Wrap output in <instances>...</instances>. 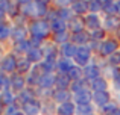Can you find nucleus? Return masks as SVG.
<instances>
[{
	"label": "nucleus",
	"mask_w": 120,
	"mask_h": 115,
	"mask_svg": "<svg viewBox=\"0 0 120 115\" xmlns=\"http://www.w3.org/2000/svg\"><path fill=\"white\" fill-rule=\"evenodd\" d=\"M29 30L32 33V36H38V38H44L50 33L52 27L50 23H47L46 20H41V18H35V20L30 21L29 24Z\"/></svg>",
	"instance_id": "nucleus-1"
},
{
	"label": "nucleus",
	"mask_w": 120,
	"mask_h": 115,
	"mask_svg": "<svg viewBox=\"0 0 120 115\" xmlns=\"http://www.w3.org/2000/svg\"><path fill=\"white\" fill-rule=\"evenodd\" d=\"M119 49V42L117 39H105V41L102 42V44L99 45V53L102 55V56H111L112 53H116Z\"/></svg>",
	"instance_id": "nucleus-2"
},
{
	"label": "nucleus",
	"mask_w": 120,
	"mask_h": 115,
	"mask_svg": "<svg viewBox=\"0 0 120 115\" xmlns=\"http://www.w3.org/2000/svg\"><path fill=\"white\" fill-rule=\"evenodd\" d=\"M90 56H91V50L88 47H85V45H81V47H78L76 50V55H75V61H76L78 65H85L87 67L88 65V61H90Z\"/></svg>",
	"instance_id": "nucleus-3"
},
{
	"label": "nucleus",
	"mask_w": 120,
	"mask_h": 115,
	"mask_svg": "<svg viewBox=\"0 0 120 115\" xmlns=\"http://www.w3.org/2000/svg\"><path fill=\"white\" fill-rule=\"evenodd\" d=\"M17 62L18 59H15L14 55H6L0 62V68H2V71H6V73H14L17 70Z\"/></svg>",
	"instance_id": "nucleus-4"
},
{
	"label": "nucleus",
	"mask_w": 120,
	"mask_h": 115,
	"mask_svg": "<svg viewBox=\"0 0 120 115\" xmlns=\"http://www.w3.org/2000/svg\"><path fill=\"white\" fill-rule=\"evenodd\" d=\"M21 108H23L24 115H38V112L41 111V103L34 98V100L26 101L24 105H21Z\"/></svg>",
	"instance_id": "nucleus-5"
},
{
	"label": "nucleus",
	"mask_w": 120,
	"mask_h": 115,
	"mask_svg": "<svg viewBox=\"0 0 120 115\" xmlns=\"http://www.w3.org/2000/svg\"><path fill=\"white\" fill-rule=\"evenodd\" d=\"M67 27L71 30L73 33H79L84 32V27H85V20L81 17H73L70 21H67Z\"/></svg>",
	"instance_id": "nucleus-6"
},
{
	"label": "nucleus",
	"mask_w": 120,
	"mask_h": 115,
	"mask_svg": "<svg viewBox=\"0 0 120 115\" xmlns=\"http://www.w3.org/2000/svg\"><path fill=\"white\" fill-rule=\"evenodd\" d=\"M93 100L94 103L97 105V106H105V105L109 103V100H111V95H109L108 91H97L93 94Z\"/></svg>",
	"instance_id": "nucleus-7"
},
{
	"label": "nucleus",
	"mask_w": 120,
	"mask_h": 115,
	"mask_svg": "<svg viewBox=\"0 0 120 115\" xmlns=\"http://www.w3.org/2000/svg\"><path fill=\"white\" fill-rule=\"evenodd\" d=\"M99 74H100V70H99V67H97V65L88 64L87 67L84 68V76H85V79L91 80V82H93L94 79H97V77H99Z\"/></svg>",
	"instance_id": "nucleus-8"
},
{
	"label": "nucleus",
	"mask_w": 120,
	"mask_h": 115,
	"mask_svg": "<svg viewBox=\"0 0 120 115\" xmlns=\"http://www.w3.org/2000/svg\"><path fill=\"white\" fill-rule=\"evenodd\" d=\"M75 65L71 64V61L68 58H61L58 62H56V68H58L59 74H68V71L73 68Z\"/></svg>",
	"instance_id": "nucleus-9"
},
{
	"label": "nucleus",
	"mask_w": 120,
	"mask_h": 115,
	"mask_svg": "<svg viewBox=\"0 0 120 115\" xmlns=\"http://www.w3.org/2000/svg\"><path fill=\"white\" fill-rule=\"evenodd\" d=\"M75 97V101L79 105H90V101L93 100V94L90 91H82V92H78V94H73Z\"/></svg>",
	"instance_id": "nucleus-10"
},
{
	"label": "nucleus",
	"mask_w": 120,
	"mask_h": 115,
	"mask_svg": "<svg viewBox=\"0 0 120 115\" xmlns=\"http://www.w3.org/2000/svg\"><path fill=\"white\" fill-rule=\"evenodd\" d=\"M24 85H26V79H23L21 74H14L11 77V86L14 91H23L24 89Z\"/></svg>",
	"instance_id": "nucleus-11"
},
{
	"label": "nucleus",
	"mask_w": 120,
	"mask_h": 115,
	"mask_svg": "<svg viewBox=\"0 0 120 115\" xmlns=\"http://www.w3.org/2000/svg\"><path fill=\"white\" fill-rule=\"evenodd\" d=\"M56 83V76H53L52 73H44L40 77V86L43 88H50Z\"/></svg>",
	"instance_id": "nucleus-12"
},
{
	"label": "nucleus",
	"mask_w": 120,
	"mask_h": 115,
	"mask_svg": "<svg viewBox=\"0 0 120 115\" xmlns=\"http://www.w3.org/2000/svg\"><path fill=\"white\" fill-rule=\"evenodd\" d=\"M84 20H85V26H87L90 30H96V29H99V26H100V18L97 17L96 14H90V15H87Z\"/></svg>",
	"instance_id": "nucleus-13"
},
{
	"label": "nucleus",
	"mask_w": 120,
	"mask_h": 115,
	"mask_svg": "<svg viewBox=\"0 0 120 115\" xmlns=\"http://www.w3.org/2000/svg\"><path fill=\"white\" fill-rule=\"evenodd\" d=\"M56 112H58V115H73L76 112V108H75V105L71 101H67V103L59 105Z\"/></svg>",
	"instance_id": "nucleus-14"
},
{
	"label": "nucleus",
	"mask_w": 120,
	"mask_h": 115,
	"mask_svg": "<svg viewBox=\"0 0 120 115\" xmlns=\"http://www.w3.org/2000/svg\"><path fill=\"white\" fill-rule=\"evenodd\" d=\"M71 11L79 15L85 14L88 11V2H85V0H75L73 5H71Z\"/></svg>",
	"instance_id": "nucleus-15"
},
{
	"label": "nucleus",
	"mask_w": 120,
	"mask_h": 115,
	"mask_svg": "<svg viewBox=\"0 0 120 115\" xmlns=\"http://www.w3.org/2000/svg\"><path fill=\"white\" fill-rule=\"evenodd\" d=\"M11 36L15 42L24 41V39H26V29H24L23 26H15L11 32Z\"/></svg>",
	"instance_id": "nucleus-16"
},
{
	"label": "nucleus",
	"mask_w": 120,
	"mask_h": 115,
	"mask_svg": "<svg viewBox=\"0 0 120 115\" xmlns=\"http://www.w3.org/2000/svg\"><path fill=\"white\" fill-rule=\"evenodd\" d=\"M26 58H27V61H30V62H40L41 59L44 58V55H43V50H41V49L32 47L26 53Z\"/></svg>",
	"instance_id": "nucleus-17"
},
{
	"label": "nucleus",
	"mask_w": 120,
	"mask_h": 115,
	"mask_svg": "<svg viewBox=\"0 0 120 115\" xmlns=\"http://www.w3.org/2000/svg\"><path fill=\"white\" fill-rule=\"evenodd\" d=\"M70 89L73 91V94H78V92H82V91H88V83L85 79L76 80V82H71Z\"/></svg>",
	"instance_id": "nucleus-18"
},
{
	"label": "nucleus",
	"mask_w": 120,
	"mask_h": 115,
	"mask_svg": "<svg viewBox=\"0 0 120 115\" xmlns=\"http://www.w3.org/2000/svg\"><path fill=\"white\" fill-rule=\"evenodd\" d=\"M50 27H52V30L55 33L65 32V29H67V23H65V20H62V18H56V20L50 21Z\"/></svg>",
	"instance_id": "nucleus-19"
},
{
	"label": "nucleus",
	"mask_w": 120,
	"mask_h": 115,
	"mask_svg": "<svg viewBox=\"0 0 120 115\" xmlns=\"http://www.w3.org/2000/svg\"><path fill=\"white\" fill-rule=\"evenodd\" d=\"M55 85L58 86V89H65L67 86L71 85V79L68 77V74H58Z\"/></svg>",
	"instance_id": "nucleus-20"
},
{
	"label": "nucleus",
	"mask_w": 120,
	"mask_h": 115,
	"mask_svg": "<svg viewBox=\"0 0 120 115\" xmlns=\"http://www.w3.org/2000/svg\"><path fill=\"white\" fill-rule=\"evenodd\" d=\"M53 98H55L58 103H67L68 98H70V92L67 91V89H56L55 92H53Z\"/></svg>",
	"instance_id": "nucleus-21"
},
{
	"label": "nucleus",
	"mask_w": 120,
	"mask_h": 115,
	"mask_svg": "<svg viewBox=\"0 0 120 115\" xmlns=\"http://www.w3.org/2000/svg\"><path fill=\"white\" fill-rule=\"evenodd\" d=\"M76 50H78V47L75 45V42H65V44H62V49H61V52H62V55H64V58H70V56L75 58V55H76Z\"/></svg>",
	"instance_id": "nucleus-22"
},
{
	"label": "nucleus",
	"mask_w": 120,
	"mask_h": 115,
	"mask_svg": "<svg viewBox=\"0 0 120 115\" xmlns=\"http://www.w3.org/2000/svg\"><path fill=\"white\" fill-rule=\"evenodd\" d=\"M91 88L94 89V92L106 91V88H108V82H106L103 77H97V79H94L93 82H91Z\"/></svg>",
	"instance_id": "nucleus-23"
},
{
	"label": "nucleus",
	"mask_w": 120,
	"mask_h": 115,
	"mask_svg": "<svg viewBox=\"0 0 120 115\" xmlns=\"http://www.w3.org/2000/svg\"><path fill=\"white\" fill-rule=\"evenodd\" d=\"M32 49V45H30V42L29 41H20V42H15L14 44V50L15 52H18V53H27V52Z\"/></svg>",
	"instance_id": "nucleus-24"
},
{
	"label": "nucleus",
	"mask_w": 120,
	"mask_h": 115,
	"mask_svg": "<svg viewBox=\"0 0 120 115\" xmlns=\"http://www.w3.org/2000/svg\"><path fill=\"white\" fill-rule=\"evenodd\" d=\"M0 101H2L3 105H6V106L14 103V94H12V91L5 89V91L0 92Z\"/></svg>",
	"instance_id": "nucleus-25"
},
{
	"label": "nucleus",
	"mask_w": 120,
	"mask_h": 115,
	"mask_svg": "<svg viewBox=\"0 0 120 115\" xmlns=\"http://www.w3.org/2000/svg\"><path fill=\"white\" fill-rule=\"evenodd\" d=\"M68 77H70L73 82L82 80V77H84V70H82L81 67H73L70 71H68Z\"/></svg>",
	"instance_id": "nucleus-26"
},
{
	"label": "nucleus",
	"mask_w": 120,
	"mask_h": 115,
	"mask_svg": "<svg viewBox=\"0 0 120 115\" xmlns=\"http://www.w3.org/2000/svg\"><path fill=\"white\" fill-rule=\"evenodd\" d=\"M88 39H90V33H87V32L73 33V36H71V41H73L75 44H84V42L88 41Z\"/></svg>",
	"instance_id": "nucleus-27"
},
{
	"label": "nucleus",
	"mask_w": 120,
	"mask_h": 115,
	"mask_svg": "<svg viewBox=\"0 0 120 115\" xmlns=\"http://www.w3.org/2000/svg\"><path fill=\"white\" fill-rule=\"evenodd\" d=\"M29 68H30V61H27V58L18 59V62H17V71H18V74L29 71Z\"/></svg>",
	"instance_id": "nucleus-28"
},
{
	"label": "nucleus",
	"mask_w": 120,
	"mask_h": 115,
	"mask_svg": "<svg viewBox=\"0 0 120 115\" xmlns=\"http://www.w3.org/2000/svg\"><path fill=\"white\" fill-rule=\"evenodd\" d=\"M119 26H120V18H117L116 15H108L106 17V20H105V27L106 29H119Z\"/></svg>",
	"instance_id": "nucleus-29"
},
{
	"label": "nucleus",
	"mask_w": 120,
	"mask_h": 115,
	"mask_svg": "<svg viewBox=\"0 0 120 115\" xmlns=\"http://www.w3.org/2000/svg\"><path fill=\"white\" fill-rule=\"evenodd\" d=\"M55 67H56V61L52 59V58H46L43 62H41V68H43L46 73H50Z\"/></svg>",
	"instance_id": "nucleus-30"
},
{
	"label": "nucleus",
	"mask_w": 120,
	"mask_h": 115,
	"mask_svg": "<svg viewBox=\"0 0 120 115\" xmlns=\"http://www.w3.org/2000/svg\"><path fill=\"white\" fill-rule=\"evenodd\" d=\"M103 3V11L106 14H114L117 12V6H116V2L114 0H102Z\"/></svg>",
	"instance_id": "nucleus-31"
},
{
	"label": "nucleus",
	"mask_w": 120,
	"mask_h": 115,
	"mask_svg": "<svg viewBox=\"0 0 120 115\" xmlns=\"http://www.w3.org/2000/svg\"><path fill=\"white\" fill-rule=\"evenodd\" d=\"M100 9H103L102 0H88V11H91L93 14L99 12Z\"/></svg>",
	"instance_id": "nucleus-32"
},
{
	"label": "nucleus",
	"mask_w": 120,
	"mask_h": 115,
	"mask_svg": "<svg viewBox=\"0 0 120 115\" xmlns=\"http://www.w3.org/2000/svg\"><path fill=\"white\" fill-rule=\"evenodd\" d=\"M18 98H20V101L23 105L26 103V101L34 100V92H32V89H23V91L20 92V95H18Z\"/></svg>",
	"instance_id": "nucleus-33"
},
{
	"label": "nucleus",
	"mask_w": 120,
	"mask_h": 115,
	"mask_svg": "<svg viewBox=\"0 0 120 115\" xmlns=\"http://www.w3.org/2000/svg\"><path fill=\"white\" fill-rule=\"evenodd\" d=\"M47 14V5L44 3H40V2H35V17H43V15Z\"/></svg>",
	"instance_id": "nucleus-34"
},
{
	"label": "nucleus",
	"mask_w": 120,
	"mask_h": 115,
	"mask_svg": "<svg viewBox=\"0 0 120 115\" xmlns=\"http://www.w3.org/2000/svg\"><path fill=\"white\" fill-rule=\"evenodd\" d=\"M91 112H93L91 105H79V106H76L78 115H91Z\"/></svg>",
	"instance_id": "nucleus-35"
},
{
	"label": "nucleus",
	"mask_w": 120,
	"mask_h": 115,
	"mask_svg": "<svg viewBox=\"0 0 120 115\" xmlns=\"http://www.w3.org/2000/svg\"><path fill=\"white\" fill-rule=\"evenodd\" d=\"M43 55H44V58H52V59H55V56H56V49H55V45H53V44L46 45V47L43 49Z\"/></svg>",
	"instance_id": "nucleus-36"
},
{
	"label": "nucleus",
	"mask_w": 120,
	"mask_h": 115,
	"mask_svg": "<svg viewBox=\"0 0 120 115\" xmlns=\"http://www.w3.org/2000/svg\"><path fill=\"white\" fill-rule=\"evenodd\" d=\"M100 111H102V114L103 115H112L117 111V106H116V103H108V105H105V106H102L100 108Z\"/></svg>",
	"instance_id": "nucleus-37"
},
{
	"label": "nucleus",
	"mask_w": 120,
	"mask_h": 115,
	"mask_svg": "<svg viewBox=\"0 0 120 115\" xmlns=\"http://www.w3.org/2000/svg\"><path fill=\"white\" fill-rule=\"evenodd\" d=\"M11 32H12V30L9 29V26L6 23L0 24V39H6L9 35H11Z\"/></svg>",
	"instance_id": "nucleus-38"
},
{
	"label": "nucleus",
	"mask_w": 120,
	"mask_h": 115,
	"mask_svg": "<svg viewBox=\"0 0 120 115\" xmlns=\"http://www.w3.org/2000/svg\"><path fill=\"white\" fill-rule=\"evenodd\" d=\"M105 36V30L102 29H96V30H90V38L93 41H97V39H102Z\"/></svg>",
	"instance_id": "nucleus-39"
},
{
	"label": "nucleus",
	"mask_w": 120,
	"mask_h": 115,
	"mask_svg": "<svg viewBox=\"0 0 120 115\" xmlns=\"http://www.w3.org/2000/svg\"><path fill=\"white\" fill-rule=\"evenodd\" d=\"M9 85H11V79L5 74L0 76V91H5V89H9Z\"/></svg>",
	"instance_id": "nucleus-40"
},
{
	"label": "nucleus",
	"mask_w": 120,
	"mask_h": 115,
	"mask_svg": "<svg viewBox=\"0 0 120 115\" xmlns=\"http://www.w3.org/2000/svg\"><path fill=\"white\" fill-rule=\"evenodd\" d=\"M58 15H59V18H62V20H65V21H70L71 18H73V14H71L67 8L65 9H58Z\"/></svg>",
	"instance_id": "nucleus-41"
},
{
	"label": "nucleus",
	"mask_w": 120,
	"mask_h": 115,
	"mask_svg": "<svg viewBox=\"0 0 120 115\" xmlns=\"http://www.w3.org/2000/svg\"><path fill=\"white\" fill-rule=\"evenodd\" d=\"M18 109H20V106H18V105H15V103L8 105V106L5 108V114L6 115H17L18 114Z\"/></svg>",
	"instance_id": "nucleus-42"
},
{
	"label": "nucleus",
	"mask_w": 120,
	"mask_h": 115,
	"mask_svg": "<svg viewBox=\"0 0 120 115\" xmlns=\"http://www.w3.org/2000/svg\"><path fill=\"white\" fill-rule=\"evenodd\" d=\"M108 61H109V65H114V67L120 65V52H116V53H112L111 56L108 58Z\"/></svg>",
	"instance_id": "nucleus-43"
},
{
	"label": "nucleus",
	"mask_w": 120,
	"mask_h": 115,
	"mask_svg": "<svg viewBox=\"0 0 120 115\" xmlns=\"http://www.w3.org/2000/svg\"><path fill=\"white\" fill-rule=\"evenodd\" d=\"M67 39H68V33L67 32H59V33H56L55 35V42H67Z\"/></svg>",
	"instance_id": "nucleus-44"
},
{
	"label": "nucleus",
	"mask_w": 120,
	"mask_h": 115,
	"mask_svg": "<svg viewBox=\"0 0 120 115\" xmlns=\"http://www.w3.org/2000/svg\"><path fill=\"white\" fill-rule=\"evenodd\" d=\"M73 2L75 0H55L56 6H58L59 9H65L68 5H73Z\"/></svg>",
	"instance_id": "nucleus-45"
},
{
	"label": "nucleus",
	"mask_w": 120,
	"mask_h": 115,
	"mask_svg": "<svg viewBox=\"0 0 120 115\" xmlns=\"http://www.w3.org/2000/svg\"><path fill=\"white\" fill-rule=\"evenodd\" d=\"M9 6H11L9 0H0V12L5 14L6 11H9Z\"/></svg>",
	"instance_id": "nucleus-46"
},
{
	"label": "nucleus",
	"mask_w": 120,
	"mask_h": 115,
	"mask_svg": "<svg viewBox=\"0 0 120 115\" xmlns=\"http://www.w3.org/2000/svg\"><path fill=\"white\" fill-rule=\"evenodd\" d=\"M112 79H114V86L120 91V71H117V73H116V76L112 77Z\"/></svg>",
	"instance_id": "nucleus-47"
},
{
	"label": "nucleus",
	"mask_w": 120,
	"mask_h": 115,
	"mask_svg": "<svg viewBox=\"0 0 120 115\" xmlns=\"http://www.w3.org/2000/svg\"><path fill=\"white\" fill-rule=\"evenodd\" d=\"M18 3H21V5H26V3H30L32 0H17Z\"/></svg>",
	"instance_id": "nucleus-48"
},
{
	"label": "nucleus",
	"mask_w": 120,
	"mask_h": 115,
	"mask_svg": "<svg viewBox=\"0 0 120 115\" xmlns=\"http://www.w3.org/2000/svg\"><path fill=\"white\" fill-rule=\"evenodd\" d=\"M2 112H5V105L0 101V115H2Z\"/></svg>",
	"instance_id": "nucleus-49"
},
{
	"label": "nucleus",
	"mask_w": 120,
	"mask_h": 115,
	"mask_svg": "<svg viewBox=\"0 0 120 115\" xmlns=\"http://www.w3.org/2000/svg\"><path fill=\"white\" fill-rule=\"evenodd\" d=\"M3 18H5V14L0 12V24H3Z\"/></svg>",
	"instance_id": "nucleus-50"
},
{
	"label": "nucleus",
	"mask_w": 120,
	"mask_h": 115,
	"mask_svg": "<svg viewBox=\"0 0 120 115\" xmlns=\"http://www.w3.org/2000/svg\"><path fill=\"white\" fill-rule=\"evenodd\" d=\"M37 2H40V3H44V5H47V3H49L50 0H37Z\"/></svg>",
	"instance_id": "nucleus-51"
},
{
	"label": "nucleus",
	"mask_w": 120,
	"mask_h": 115,
	"mask_svg": "<svg viewBox=\"0 0 120 115\" xmlns=\"http://www.w3.org/2000/svg\"><path fill=\"white\" fill-rule=\"evenodd\" d=\"M116 6H117V12H119V14H120V0H119L117 3H116Z\"/></svg>",
	"instance_id": "nucleus-52"
},
{
	"label": "nucleus",
	"mask_w": 120,
	"mask_h": 115,
	"mask_svg": "<svg viewBox=\"0 0 120 115\" xmlns=\"http://www.w3.org/2000/svg\"><path fill=\"white\" fill-rule=\"evenodd\" d=\"M0 59H2V47H0Z\"/></svg>",
	"instance_id": "nucleus-53"
},
{
	"label": "nucleus",
	"mask_w": 120,
	"mask_h": 115,
	"mask_svg": "<svg viewBox=\"0 0 120 115\" xmlns=\"http://www.w3.org/2000/svg\"><path fill=\"white\" fill-rule=\"evenodd\" d=\"M117 30H119V36H120V26H119V29H117Z\"/></svg>",
	"instance_id": "nucleus-54"
},
{
	"label": "nucleus",
	"mask_w": 120,
	"mask_h": 115,
	"mask_svg": "<svg viewBox=\"0 0 120 115\" xmlns=\"http://www.w3.org/2000/svg\"><path fill=\"white\" fill-rule=\"evenodd\" d=\"M17 115H24V114H21V112H18V114H17Z\"/></svg>",
	"instance_id": "nucleus-55"
},
{
	"label": "nucleus",
	"mask_w": 120,
	"mask_h": 115,
	"mask_svg": "<svg viewBox=\"0 0 120 115\" xmlns=\"http://www.w3.org/2000/svg\"><path fill=\"white\" fill-rule=\"evenodd\" d=\"M2 74H3V73H2V68H0V76H2Z\"/></svg>",
	"instance_id": "nucleus-56"
}]
</instances>
